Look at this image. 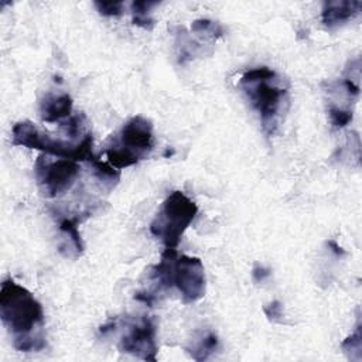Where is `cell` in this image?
Returning <instances> with one entry per match:
<instances>
[{"instance_id": "ffe728a7", "label": "cell", "mask_w": 362, "mask_h": 362, "mask_svg": "<svg viewBox=\"0 0 362 362\" xmlns=\"http://www.w3.org/2000/svg\"><path fill=\"white\" fill-rule=\"evenodd\" d=\"M270 274H272V270L269 267H264V266L259 264V263H256L252 269V279H253L255 283L264 281Z\"/></svg>"}, {"instance_id": "e0dca14e", "label": "cell", "mask_w": 362, "mask_h": 362, "mask_svg": "<svg viewBox=\"0 0 362 362\" xmlns=\"http://www.w3.org/2000/svg\"><path fill=\"white\" fill-rule=\"evenodd\" d=\"M93 6L99 11V14L105 17H117L123 13L124 1H105V0H96L93 1Z\"/></svg>"}, {"instance_id": "2e32d148", "label": "cell", "mask_w": 362, "mask_h": 362, "mask_svg": "<svg viewBox=\"0 0 362 362\" xmlns=\"http://www.w3.org/2000/svg\"><path fill=\"white\" fill-rule=\"evenodd\" d=\"M342 351L348 355L349 359H354V354H356V361L361 359V349H362V335H361V321L358 320L355 331L346 337L341 344Z\"/></svg>"}, {"instance_id": "8992f818", "label": "cell", "mask_w": 362, "mask_h": 362, "mask_svg": "<svg viewBox=\"0 0 362 362\" xmlns=\"http://www.w3.org/2000/svg\"><path fill=\"white\" fill-rule=\"evenodd\" d=\"M79 164L75 160L48 158L47 154L37 157L34 175L40 191L47 198H55L66 192L79 175Z\"/></svg>"}, {"instance_id": "9a60e30c", "label": "cell", "mask_w": 362, "mask_h": 362, "mask_svg": "<svg viewBox=\"0 0 362 362\" xmlns=\"http://www.w3.org/2000/svg\"><path fill=\"white\" fill-rule=\"evenodd\" d=\"M191 31L198 37H205L209 40L221 38L225 34L223 27L218 21H214L209 18L194 20L191 24Z\"/></svg>"}, {"instance_id": "6da1fadb", "label": "cell", "mask_w": 362, "mask_h": 362, "mask_svg": "<svg viewBox=\"0 0 362 362\" xmlns=\"http://www.w3.org/2000/svg\"><path fill=\"white\" fill-rule=\"evenodd\" d=\"M0 318L13 335L16 349L31 352L45 348L42 305L25 287L13 279H6L1 283Z\"/></svg>"}, {"instance_id": "9c48e42d", "label": "cell", "mask_w": 362, "mask_h": 362, "mask_svg": "<svg viewBox=\"0 0 362 362\" xmlns=\"http://www.w3.org/2000/svg\"><path fill=\"white\" fill-rule=\"evenodd\" d=\"M361 10H362V3L358 0L324 1L321 20L328 30H334L358 17Z\"/></svg>"}, {"instance_id": "7a4b0ae2", "label": "cell", "mask_w": 362, "mask_h": 362, "mask_svg": "<svg viewBox=\"0 0 362 362\" xmlns=\"http://www.w3.org/2000/svg\"><path fill=\"white\" fill-rule=\"evenodd\" d=\"M239 86L257 112L266 136H273L290 102L284 79L269 66H257L240 76Z\"/></svg>"}, {"instance_id": "ba28073f", "label": "cell", "mask_w": 362, "mask_h": 362, "mask_svg": "<svg viewBox=\"0 0 362 362\" xmlns=\"http://www.w3.org/2000/svg\"><path fill=\"white\" fill-rule=\"evenodd\" d=\"M156 321L153 317L143 315L139 322L129 327V331L122 337L119 348L124 354H130L144 361H157L156 342Z\"/></svg>"}, {"instance_id": "5b68a950", "label": "cell", "mask_w": 362, "mask_h": 362, "mask_svg": "<svg viewBox=\"0 0 362 362\" xmlns=\"http://www.w3.org/2000/svg\"><path fill=\"white\" fill-rule=\"evenodd\" d=\"M197 214L198 206L191 198L181 191H173L151 221L150 232L161 239L165 247L175 249Z\"/></svg>"}, {"instance_id": "4fadbf2b", "label": "cell", "mask_w": 362, "mask_h": 362, "mask_svg": "<svg viewBox=\"0 0 362 362\" xmlns=\"http://www.w3.org/2000/svg\"><path fill=\"white\" fill-rule=\"evenodd\" d=\"M158 1H133L132 3V21L134 25L144 30H151L154 27V18L151 10L157 7Z\"/></svg>"}, {"instance_id": "8fae6325", "label": "cell", "mask_w": 362, "mask_h": 362, "mask_svg": "<svg viewBox=\"0 0 362 362\" xmlns=\"http://www.w3.org/2000/svg\"><path fill=\"white\" fill-rule=\"evenodd\" d=\"M59 232L62 235L59 252L66 257H79L83 253L85 245L78 230V218H62L59 221Z\"/></svg>"}, {"instance_id": "44dd1931", "label": "cell", "mask_w": 362, "mask_h": 362, "mask_svg": "<svg viewBox=\"0 0 362 362\" xmlns=\"http://www.w3.org/2000/svg\"><path fill=\"white\" fill-rule=\"evenodd\" d=\"M327 245H328V247H331V250H332L337 256H344V255H345V250H344L335 240H328Z\"/></svg>"}, {"instance_id": "30bf717a", "label": "cell", "mask_w": 362, "mask_h": 362, "mask_svg": "<svg viewBox=\"0 0 362 362\" xmlns=\"http://www.w3.org/2000/svg\"><path fill=\"white\" fill-rule=\"evenodd\" d=\"M72 105V98L68 93H48L40 103V116L48 123L62 122L71 116Z\"/></svg>"}, {"instance_id": "ac0fdd59", "label": "cell", "mask_w": 362, "mask_h": 362, "mask_svg": "<svg viewBox=\"0 0 362 362\" xmlns=\"http://www.w3.org/2000/svg\"><path fill=\"white\" fill-rule=\"evenodd\" d=\"M83 122H85V116L81 113V115L69 116L66 120L61 122V127H62V130L65 132L66 136L76 137L81 133V130H82Z\"/></svg>"}, {"instance_id": "277c9868", "label": "cell", "mask_w": 362, "mask_h": 362, "mask_svg": "<svg viewBox=\"0 0 362 362\" xmlns=\"http://www.w3.org/2000/svg\"><path fill=\"white\" fill-rule=\"evenodd\" d=\"M11 143L13 146L40 150L47 156L69 158L75 161H90L95 157L92 153L93 137L90 133H86L81 141L72 143L61 139H52L49 134L41 132L30 120H23L13 126Z\"/></svg>"}, {"instance_id": "52a82bcc", "label": "cell", "mask_w": 362, "mask_h": 362, "mask_svg": "<svg viewBox=\"0 0 362 362\" xmlns=\"http://www.w3.org/2000/svg\"><path fill=\"white\" fill-rule=\"evenodd\" d=\"M205 270L199 257L177 256L174 266V286L178 288L182 303L191 304L205 296Z\"/></svg>"}, {"instance_id": "3957f363", "label": "cell", "mask_w": 362, "mask_h": 362, "mask_svg": "<svg viewBox=\"0 0 362 362\" xmlns=\"http://www.w3.org/2000/svg\"><path fill=\"white\" fill-rule=\"evenodd\" d=\"M154 147L153 124L144 116L130 117L106 148L107 163L117 170L137 164Z\"/></svg>"}, {"instance_id": "5bb4252c", "label": "cell", "mask_w": 362, "mask_h": 362, "mask_svg": "<svg viewBox=\"0 0 362 362\" xmlns=\"http://www.w3.org/2000/svg\"><path fill=\"white\" fill-rule=\"evenodd\" d=\"M92 168H93V174L96 175V178L99 181H102L105 185H107L109 188L115 187L119 180H120V170L115 168L113 165H110L109 163L100 161L99 158L93 157L90 161Z\"/></svg>"}, {"instance_id": "7c38bea8", "label": "cell", "mask_w": 362, "mask_h": 362, "mask_svg": "<svg viewBox=\"0 0 362 362\" xmlns=\"http://www.w3.org/2000/svg\"><path fill=\"white\" fill-rule=\"evenodd\" d=\"M218 346H219L218 337L214 332L208 331L206 334L201 335L198 339L192 341V344L185 349L194 361L201 362L208 359L218 349Z\"/></svg>"}, {"instance_id": "d6986e66", "label": "cell", "mask_w": 362, "mask_h": 362, "mask_svg": "<svg viewBox=\"0 0 362 362\" xmlns=\"http://www.w3.org/2000/svg\"><path fill=\"white\" fill-rule=\"evenodd\" d=\"M263 311L269 321L281 322L283 320V304L279 300H273L263 305Z\"/></svg>"}]
</instances>
